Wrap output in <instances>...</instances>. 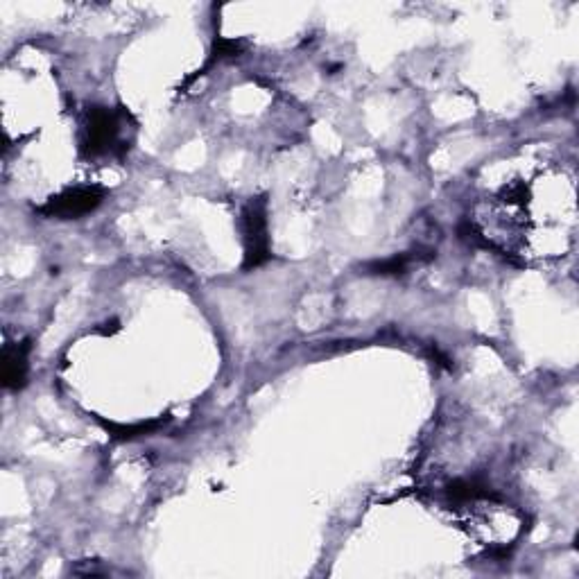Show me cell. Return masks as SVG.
<instances>
[{
	"label": "cell",
	"instance_id": "obj_1",
	"mask_svg": "<svg viewBox=\"0 0 579 579\" xmlns=\"http://www.w3.org/2000/svg\"><path fill=\"white\" fill-rule=\"evenodd\" d=\"M136 120L125 107H89L80 127V154L89 161H123L132 150Z\"/></svg>",
	"mask_w": 579,
	"mask_h": 579
},
{
	"label": "cell",
	"instance_id": "obj_2",
	"mask_svg": "<svg viewBox=\"0 0 579 579\" xmlns=\"http://www.w3.org/2000/svg\"><path fill=\"white\" fill-rule=\"evenodd\" d=\"M240 224H243V243H245L243 270L249 272V270H256V267L265 265L272 258L270 224H267L265 195L252 197V200L243 206Z\"/></svg>",
	"mask_w": 579,
	"mask_h": 579
},
{
	"label": "cell",
	"instance_id": "obj_3",
	"mask_svg": "<svg viewBox=\"0 0 579 579\" xmlns=\"http://www.w3.org/2000/svg\"><path fill=\"white\" fill-rule=\"evenodd\" d=\"M105 197L107 190L102 186H73L50 197L46 204L39 206L37 213L48 220H80L98 209Z\"/></svg>",
	"mask_w": 579,
	"mask_h": 579
},
{
	"label": "cell",
	"instance_id": "obj_4",
	"mask_svg": "<svg viewBox=\"0 0 579 579\" xmlns=\"http://www.w3.org/2000/svg\"><path fill=\"white\" fill-rule=\"evenodd\" d=\"M30 351L32 340L23 342H7L3 347V385L5 390L19 392L28 383V371H30Z\"/></svg>",
	"mask_w": 579,
	"mask_h": 579
},
{
	"label": "cell",
	"instance_id": "obj_5",
	"mask_svg": "<svg viewBox=\"0 0 579 579\" xmlns=\"http://www.w3.org/2000/svg\"><path fill=\"white\" fill-rule=\"evenodd\" d=\"M432 258H435V252H432V249H428V252H421V249H417V252L396 254V256L385 258V261L369 263L365 265V270L367 274H376V276H401L408 272L414 263H426V261H432Z\"/></svg>",
	"mask_w": 579,
	"mask_h": 579
},
{
	"label": "cell",
	"instance_id": "obj_6",
	"mask_svg": "<svg viewBox=\"0 0 579 579\" xmlns=\"http://www.w3.org/2000/svg\"><path fill=\"white\" fill-rule=\"evenodd\" d=\"M245 48H247V43H245L243 39H224V37H215V39H213V48H211L209 59H206V64L200 68V71H197L195 75H190V77H188V80L184 82V89H186V86L193 84L195 80H200L202 75L209 73L215 64H222V62H227V59H236V57L243 55V50H245Z\"/></svg>",
	"mask_w": 579,
	"mask_h": 579
},
{
	"label": "cell",
	"instance_id": "obj_7",
	"mask_svg": "<svg viewBox=\"0 0 579 579\" xmlns=\"http://www.w3.org/2000/svg\"><path fill=\"white\" fill-rule=\"evenodd\" d=\"M100 423L107 428L111 437L118 439V442H127V439L154 435L159 428L166 426L168 419H152V421H138V423H116V421L100 419Z\"/></svg>",
	"mask_w": 579,
	"mask_h": 579
}]
</instances>
